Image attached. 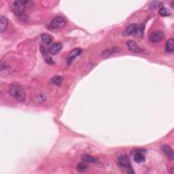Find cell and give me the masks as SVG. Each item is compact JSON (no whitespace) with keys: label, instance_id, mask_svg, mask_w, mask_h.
<instances>
[{"label":"cell","instance_id":"21","mask_svg":"<svg viewBox=\"0 0 174 174\" xmlns=\"http://www.w3.org/2000/svg\"><path fill=\"white\" fill-rule=\"evenodd\" d=\"M46 61H47V63L49 64V65H51V64H53L54 63V62L52 61V59L51 58V57H48L47 58V59H46Z\"/></svg>","mask_w":174,"mask_h":174},{"label":"cell","instance_id":"10","mask_svg":"<svg viewBox=\"0 0 174 174\" xmlns=\"http://www.w3.org/2000/svg\"><path fill=\"white\" fill-rule=\"evenodd\" d=\"M138 29H139V27H138L137 25H136V24H131L130 25H129V26L127 27L126 30L125 31V33H124V34H125V35H133L135 33H137Z\"/></svg>","mask_w":174,"mask_h":174},{"label":"cell","instance_id":"13","mask_svg":"<svg viewBox=\"0 0 174 174\" xmlns=\"http://www.w3.org/2000/svg\"><path fill=\"white\" fill-rule=\"evenodd\" d=\"M174 41L173 39L171 38L167 42L166 46H165V51L167 52H173L174 51V47H173Z\"/></svg>","mask_w":174,"mask_h":174},{"label":"cell","instance_id":"15","mask_svg":"<svg viewBox=\"0 0 174 174\" xmlns=\"http://www.w3.org/2000/svg\"><path fill=\"white\" fill-rule=\"evenodd\" d=\"M63 81V77L61 76H55L51 80V83L55 85L60 86Z\"/></svg>","mask_w":174,"mask_h":174},{"label":"cell","instance_id":"17","mask_svg":"<svg viewBox=\"0 0 174 174\" xmlns=\"http://www.w3.org/2000/svg\"><path fill=\"white\" fill-rule=\"evenodd\" d=\"M42 41L46 44H50L52 42V38L48 34H42L41 35Z\"/></svg>","mask_w":174,"mask_h":174},{"label":"cell","instance_id":"20","mask_svg":"<svg viewBox=\"0 0 174 174\" xmlns=\"http://www.w3.org/2000/svg\"><path fill=\"white\" fill-rule=\"evenodd\" d=\"M162 5H163V3L161 2L154 1V2H152L150 4V8L152 10L157 9L158 8H161V7H162L161 6Z\"/></svg>","mask_w":174,"mask_h":174},{"label":"cell","instance_id":"12","mask_svg":"<svg viewBox=\"0 0 174 174\" xmlns=\"http://www.w3.org/2000/svg\"><path fill=\"white\" fill-rule=\"evenodd\" d=\"M119 48H108L102 53V56L104 58H107L108 56L112 55L113 54H115L119 52Z\"/></svg>","mask_w":174,"mask_h":174},{"label":"cell","instance_id":"11","mask_svg":"<svg viewBox=\"0 0 174 174\" xmlns=\"http://www.w3.org/2000/svg\"><path fill=\"white\" fill-rule=\"evenodd\" d=\"M162 150L164 152V153L166 154L167 157H168V158L173 161L174 158L173 149L168 145H164L162 146Z\"/></svg>","mask_w":174,"mask_h":174},{"label":"cell","instance_id":"2","mask_svg":"<svg viewBox=\"0 0 174 174\" xmlns=\"http://www.w3.org/2000/svg\"><path fill=\"white\" fill-rule=\"evenodd\" d=\"M117 163H118V166L124 172L130 174L135 173L129 159L126 155H120V157H118V159H117Z\"/></svg>","mask_w":174,"mask_h":174},{"label":"cell","instance_id":"5","mask_svg":"<svg viewBox=\"0 0 174 174\" xmlns=\"http://www.w3.org/2000/svg\"><path fill=\"white\" fill-rule=\"evenodd\" d=\"M163 38V33L161 31H155L149 35V40L152 43H158Z\"/></svg>","mask_w":174,"mask_h":174},{"label":"cell","instance_id":"6","mask_svg":"<svg viewBox=\"0 0 174 174\" xmlns=\"http://www.w3.org/2000/svg\"><path fill=\"white\" fill-rule=\"evenodd\" d=\"M82 52H83V51H82V49L79 48H74V50H72V51L69 53L68 56H67V63L70 64L76 57L80 56L82 54Z\"/></svg>","mask_w":174,"mask_h":174},{"label":"cell","instance_id":"14","mask_svg":"<svg viewBox=\"0 0 174 174\" xmlns=\"http://www.w3.org/2000/svg\"><path fill=\"white\" fill-rule=\"evenodd\" d=\"M8 20L6 17L3 16H1V26H0V29H1V33H3L8 27Z\"/></svg>","mask_w":174,"mask_h":174},{"label":"cell","instance_id":"18","mask_svg":"<svg viewBox=\"0 0 174 174\" xmlns=\"http://www.w3.org/2000/svg\"><path fill=\"white\" fill-rule=\"evenodd\" d=\"M88 166L87 165L86 163L83 162V163H80L77 166V169L78 171L80 172H84L85 171H87L88 169Z\"/></svg>","mask_w":174,"mask_h":174},{"label":"cell","instance_id":"3","mask_svg":"<svg viewBox=\"0 0 174 174\" xmlns=\"http://www.w3.org/2000/svg\"><path fill=\"white\" fill-rule=\"evenodd\" d=\"M29 2L27 1H15L12 5V10L16 16L22 15L25 10L26 4Z\"/></svg>","mask_w":174,"mask_h":174},{"label":"cell","instance_id":"1","mask_svg":"<svg viewBox=\"0 0 174 174\" xmlns=\"http://www.w3.org/2000/svg\"><path fill=\"white\" fill-rule=\"evenodd\" d=\"M9 94L18 101L24 102L25 101V92L19 83H15L10 85L9 88Z\"/></svg>","mask_w":174,"mask_h":174},{"label":"cell","instance_id":"7","mask_svg":"<svg viewBox=\"0 0 174 174\" xmlns=\"http://www.w3.org/2000/svg\"><path fill=\"white\" fill-rule=\"evenodd\" d=\"M127 47L131 51L136 53H141L143 52V50L141 49L136 42L133 40H129L127 42Z\"/></svg>","mask_w":174,"mask_h":174},{"label":"cell","instance_id":"16","mask_svg":"<svg viewBox=\"0 0 174 174\" xmlns=\"http://www.w3.org/2000/svg\"><path fill=\"white\" fill-rule=\"evenodd\" d=\"M82 160L83 161L86 163H93L95 161V159L93 157H92L91 155L84 154L82 157Z\"/></svg>","mask_w":174,"mask_h":174},{"label":"cell","instance_id":"19","mask_svg":"<svg viewBox=\"0 0 174 174\" xmlns=\"http://www.w3.org/2000/svg\"><path fill=\"white\" fill-rule=\"evenodd\" d=\"M158 13H159V15L162 16H167L170 15V13L168 11V10L166 8H165V7H163V6L161 7V8H159Z\"/></svg>","mask_w":174,"mask_h":174},{"label":"cell","instance_id":"8","mask_svg":"<svg viewBox=\"0 0 174 174\" xmlns=\"http://www.w3.org/2000/svg\"><path fill=\"white\" fill-rule=\"evenodd\" d=\"M145 151L143 150H138L134 154V161L137 163H141L145 161Z\"/></svg>","mask_w":174,"mask_h":174},{"label":"cell","instance_id":"9","mask_svg":"<svg viewBox=\"0 0 174 174\" xmlns=\"http://www.w3.org/2000/svg\"><path fill=\"white\" fill-rule=\"evenodd\" d=\"M61 49H62V44L61 43L56 42V43L53 44L51 46V47L49 48L48 52L51 53V55H55L56 54H58V53L61 51Z\"/></svg>","mask_w":174,"mask_h":174},{"label":"cell","instance_id":"4","mask_svg":"<svg viewBox=\"0 0 174 174\" xmlns=\"http://www.w3.org/2000/svg\"><path fill=\"white\" fill-rule=\"evenodd\" d=\"M66 24V20L63 16H58L53 19L50 23L49 28L51 29H59L63 28Z\"/></svg>","mask_w":174,"mask_h":174}]
</instances>
